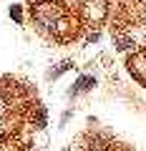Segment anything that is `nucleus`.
I'll return each mask as SVG.
<instances>
[{
	"label": "nucleus",
	"mask_w": 146,
	"mask_h": 151,
	"mask_svg": "<svg viewBox=\"0 0 146 151\" xmlns=\"http://www.w3.org/2000/svg\"><path fill=\"white\" fill-rule=\"evenodd\" d=\"M91 86H96V81H93L91 76H81V78L76 81V86L70 88V96H73V93H86V91H91Z\"/></svg>",
	"instance_id": "1"
},
{
	"label": "nucleus",
	"mask_w": 146,
	"mask_h": 151,
	"mask_svg": "<svg viewBox=\"0 0 146 151\" xmlns=\"http://www.w3.org/2000/svg\"><path fill=\"white\" fill-rule=\"evenodd\" d=\"M68 68H70V60H63V63H60V65H58V68H55V70H53V73H50V78H58V76H60V73H63V70H68Z\"/></svg>",
	"instance_id": "2"
},
{
	"label": "nucleus",
	"mask_w": 146,
	"mask_h": 151,
	"mask_svg": "<svg viewBox=\"0 0 146 151\" xmlns=\"http://www.w3.org/2000/svg\"><path fill=\"white\" fill-rule=\"evenodd\" d=\"M10 18H15L18 23L23 20V13H20V8H18V5H13V8H10Z\"/></svg>",
	"instance_id": "3"
}]
</instances>
